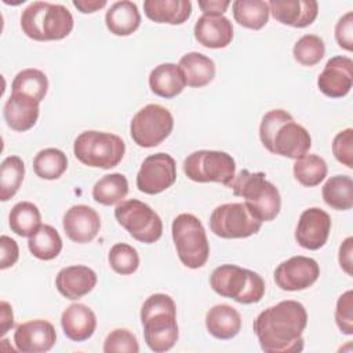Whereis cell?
<instances>
[{
  "label": "cell",
  "mask_w": 353,
  "mask_h": 353,
  "mask_svg": "<svg viewBox=\"0 0 353 353\" xmlns=\"http://www.w3.org/2000/svg\"><path fill=\"white\" fill-rule=\"evenodd\" d=\"M307 325L305 306L292 299L281 301L262 310L252 328L261 349L266 353H298L303 350V331Z\"/></svg>",
  "instance_id": "cell-1"
},
{
  "label": "cell",
  "mask_w": 353,
  "mask_h": 353,
  "mask_svg": "<svg viewBox=\"0 0 353 353\" xmlns=\"http://www.w3.org/2000/svg\"><path fill=\"white\" fill-rule=\"evenodd\" d=\"M259 138L270 153L295 160L307 154L312 146L307 130L284 109H273L262 117Z\"/></svg>",
  "instance_id": "cell-2"
},
{
  "label": "cell",
  "mask_w": 353,
  "mask_h": 353,
  "mask_svg": "<svg viewBox=\"0 0 353 353\" xmlns=\"http://www.w3.org/2000/svg\"><path fill=\"white\" fill-rule=\"evenodd\" d=\"M141 323L145 342L150 350L163 353L176 343L179 336L176 306L170 295H150L141 307Z\"/></svg>",
  "instance_id": "cell-3"
},
{
  "label": "cell",
  "mask_w": 353,
  "mask_h": 353,
  "mask_svg": "<svg viewBox=\"0 0 353 353\" xmlns=\"http://www.w3.org/2000/svg\"><path fill=\"white\" fill-rule=\"evenodd\" d=\"M73 25L72 12L62 4L34 1L21 14L22 32L37 41L65 39L72 32Z\"/></svg>",
  "instance_id": "cell-4"
},
{
  "label": "cell",
  "mask_w": 353,
  "mask_h": 353,
  "mask_svg": "<svg viewBox=\"0 0 353 353\" xmlns=\"http://www.w3.org/2000/svg\"><path fill=\"white\" fill-rule=\"evenodd\" d=\"M265 176L263 172L241 170L229 183L234 196L243 197L247 208L261 222L273 221L281 208L279 189Z\"/></svg>",
  "instance_id": "cell-5"
},
{
  "label": "cell",
  "mask_w": 353,
  "mask_h": 353,
  "mask_svg": "<svg viewBox=\"0 0 353 353\" xmlns=\"http://www.w3.org/2000/svg\"><path fill=\"white\" fill-rule=\"evenodd\" d=\"M211 288L239 303H256L265 294V281L254 270L237 265H221L210 276Z\"/></svg>",
  "instance_id": "cell-6"
},
{
  "label": "cell",
  "mask_w": 353,
  "mask_h": 353,
  "mask_svg": "<svg viewBox=\"0 0 353 353\" xmlns=\"http://www.w3.org/2000/svg\"><path fill=\"white\" fill-rule=\"evenodd\" d=\"M73 152L76 159L88 165L102 170L116 167L124 153V141L112 132L102 131H84L74 139Z\"/></svg>",
  "instance_id": "cell-7"
},
{
  "label": "cell",
  "mask_w": 353,
  "mask_h": 353,
  "mask_svg": "<svg viewBox=\"0 0 353 353\" xmlns=\"http://www.w3.org/2000/svg\"><path fill=\"white\" fill-rule=\"evenodd\" d=\"M172 239L179 261L189 269L205 265L210 256V244L205 229L193 214H179L172 221Z\"/></svg>",
  "instance_id": "cell-8"
},
{
  "label": "cell",
  "mask_w": 353,
  "mask_h": 353,
  "mask_svg": "<svg viewBox=\"0 0 353 353\" xmlns=\"http://www.w3.org/2000/svg\"><path fill=\"white\" fill-rule=\"evenodd\" d=\"M183 172L193 182H218L229 186L236 175V163L226 152L197 150L185 159Z\"/></svg>",
  "instance_id": "cell-9"
},
{
  "label": "cell",
  "mask_w": 353,
  "mask_h": 353,
  "mask_svg": "<svg viewBox=\"0 0 353 353\" xmlns=\"http://www.w3.org/2000/svg\"><path fill=\"white\" fill-rule=\"evenodd\" d=\"M114 216L135 240L152 244L163 234V222L154 210L137 199L125 200L114 208Z\"/></svg>",
  "instance_id": "cell-10"
},
{
  "label": "cell",
  "mask_w": 353,
  "mask_h": 353,
  "mask_svg": "<svg viewBox=\"0 0 353 353\" xmlns=\"http://www.w3.org/2000/svg\"><path fill=\"white\" fill-rule=\"evenodd\" d=\"M174 117L168 109L157 103H149L139 109L131 120L130 134L141 148L160 145L172 131Z\"/></svg>",
  "instance_id": "cell-11"
},
{
  "label": "cell",
  "mask_w": 353,
  "mask_h": 353,
  "mask_svg": "<svg viewBox=\"0 0 353 353\" xmlns=\"http://www.w3.org/2000/svg\"><path fill=\"white\" fill-rule=\"evenodd\" d=\"M262 222L244 203L218 205L210 216V229L222 239H245L259 232Z\"/></svg>",
  "instance_id": "cell-12"
},
{
  "label": "cell",
  "mask_w": 353,
  "mask_h": 353,
  "mask_svg": "<svg viewBox=\"0 0 353 353\" xmlns=\"http://www.w3.org/2000/svg\"><path fill=\"white\" fill-rule=\"evenodd\" d=\"M175 181V160L163 152L148 156L137 174V188L146 194L161 193L172 186Z\"/></svg>",
  "instance_id": "cell-13"
},
{
  "label": "cell",
  "mask_w": 353,
  "mask_h": 353,
  "mask_svg": "<svg viewBox=\"0 0 353 353\" xmlns=\"http://www.w3.org/2000/svg\"><path fill=\"white\" fill-rule=\"evenodd\" d=\"M320 276L319 263L309 256L295 255L274 270V281L283 291H302L313 285Z\"/></svg>",
  "instance_id": "cell-14"
},
{
  "label": "cell",
  "mask_w": 353,
  "mask_h": 353,
  "mask_svg": "<svg viewBox=\"0 0 353 353\" xmlns=\"http://www.w3.org/2000/svg\"><path fill=\"white\" fill-rule=\"evenodd\" d=\"M330 230V215L321 208L312 207L301 214L295 229V240L301 247L316 251L324 247L328 240Z\"/></svg>",
  "instance_id": "cell-15"
},
{
  "label": "cell",
  "mask_w": 353,
  "mask_h": 353,
  "mask_svg": "<svg viewBox=\"0 0 353 353\" xmlns=\"http://www.w3.org/2000/svg\"><path fill=\"white\" fill-rule=\"evenodd\" d=\"M353 84V61L347 57H332L317 79L319 90L330 98H342Z\"/></svg>",
  "instance_id": "cell-16"
},
{
  "label": "cell",
  "mask_w": 353,
  "mask_h": 353,
  "mask_svg": "<svg viewBox=\"0 0 353 353\" xmlns=\"http://www.w3.org/2000/svg\"><path fill=\"white\" fill-rule=\"evenodd\" d=\"M57 341L54 325L41 319L22 323L14 332V343L22 353H44L48 352Z\"/></svg>",
  "instance_id": "cell-17"
},
{
  "label": "cell",
  "mask_w": 353,
  "mask_h": 353,
  "mask_svg": "<svg viewBox=\"0 0 353 353\" xmlns=\"http://www.w3.org/2000/svg\"><path fill=\"white\" fill-rule=\"evenodd\" d=\"M62 225L66 236L72 241L84 244L97 237L101 228V218L94 208L77 204L65 212Z\"/></svg>",
  "instance_id": "cell-18"
},
{
  "label": "cell",
  "mask_w": 353,
  "mask_h": 353,
  "mask_svg": "<svg viewBox=\"0 0 353 353\" xmlns=\"http://www.w3.org/2000/svg\"><path fill=\"white\" fill-rule=\"evenodd\" d=\"M268 6L276 21L292 28L312 25L319 14V4L314 0H272Z\"/></svg>",
  "instance_id": "cell-19"
},
{
  "label": "cell",
  "mask_w": 353,
  "mask_h": 353,
  "mask_svg": "<svg viewBox=\"0 0 353 353\" xmlns=\"http://www.w3.org/2000/svg\"><path fill=\"white\" fill-rule=\"evenodd\" d=\"M57 290L68 299H79L87 295L97 285L95 272L84 265H73L58 272L55 279Z\"/></svg>",
  "instance_id": "cell-20"
},
{
  "label": "cell",
  "mask_w": 353,
  "mask_h": 353,
  "mask_svg": "<svg viewBox=\"0 0 353 353\" xmlns=\"http://www.w3.org/2000/svg\"><path fill=\"white\" fill-rule=\"evenodd\" d=\"M194 37L207 48H223L233 39L232 22L223 15H201L194 25Z\"/></svg>",
  "instance_id": "cell-21"
},
{
  "label": "cell",
  "mask_w": 353,
  "mask_h": 353,
  "mask_svg": "<svg viewBox=\"0 0 353 353\" xmlns=\"http://www.w3.org/2000/svg\"><path fill=\"white\" fill-rule=\"evenodd\" d=\"M63 334L74 342H83L92 336L97 328L95 313L83 303H72L61 316Z\"/></svg>",
  "instance_id": "cell-22"
},
{
  "label": "cell",
  "mask_w": 353,
  "mask_h": 353,
  "mask_svg": "<svg viewBox=\"0 0 353 353\" xmlns=\"http://www.w3.org/2000/svg\"><path fill=\"white\" fill-rule=\"evenodd\" d=\"M39 103L33 98L12 92L3 109L7 125L19 132L30 130L39 119Z\"/></svg>",
  "instance_id": "cell-23"
},
{
  "label": "cell",
  "mask_w": 353,
  "mask_h": 353,
  "mask_svg": "<svg viewBox=\"0 0 353 353\" xmlns=\"http://www.w3.org/2000/svg\"><path fill=\"white\" fill-rule=\"evenodd\" d=\"M205 327L216 339H232L240 332L241 316L233 306L219 303L207 312Z\"/></svg>",
  "instance_id": "cell-24"
},
{
  "label": "cell",
  "mask_w": 353,
  "mask_h": 353,
  "mask_svg": "<svg viewBox=\"0 0 353 353\" xmlns=\"http://www.w3.org/2000/svg\"><path fill=\"white\" fill-rule=\"evenodd\" d=\"M143 11L157 23L181 25L189 19L192 3L189 0H145Z\"/></svg>",
  "instance_id": "cell-25"
},
{
  "label": "cell",
  "mask_w": 353,
  "mask_h": 353,
  "mask_svg": "<svg viewBox=\"0 0 353 353\" xmlns=\"http://www.w3.org/2000/svg\"><path fill=\"white\" fill-rule=\"evenodd\" d=\"M178 68L189 87L200 88L210 84L215 77L214 61L201 52H188L178 63Z\"/></svg>",
  "instance_id": "cell-26"
},
{
  "label": "cell",
  "mask_w": 353,
  "mask_h": 353,
  "mask_svg": "<svg viewBox=\"0 0 353 353\" xmlns=\"http://www.w3.org/2000/svg\"><path fill=\"white\" fill-rule=\"evenodd\" d=\"M106 28L116 36H130L141 25V14L135 3L130 0L116 1L105 15Z\"/></svg>",
  "instance_id": "cell-27"
},
{
  "label": "cell",
  "mask_w": 353,
  "mask_h": 353,
  "mask_svg": "<svg viewBox=\"0 0 353 353\" xmlns=\"http://www.w3.org/2000/svg\"><path fill=\"white\" fill-rule=\"evenodd\" d=\"M186 83L178 65L167 62L156 66L149 74L150 90L161 98H174L179 95Z\"/></svg>",
  "instance_id": "cell-28"
},
{
  "label": "cell",
  "mask_w": 353,
  "mask_h": 353,
  "mask_svg": "<svg viewBox=\"0 0 353 353\" xmlns=\"http://www.w3.org/2000/svg\"><path fill=\"white\" fill-rule=\"evenodd\" d=\"M29 251L33 256L41 261L57 258L62 250V239L51 225H41L28 241Z\"/></svg>",
  "instance_id": "cell-29"
},
{
  "label": "cell",
  "mask_w": 353,
  "mask_h": 353,
  "mask_svg": "<svg viewBox=\"0 0 353 353\" xmlns=\"http://www.w3.org/2000/svg\"><path fill=\"white\" fill-rule=\"evenodd\" d=\"M234 21L248 29L258 30L269 21V6L262 0H236L232 4Z\"/></svg>",
  "instance_id": "cell-30"
},
{
  "label": "cell",
  "mask_w": 353,
  "mask_h": 353,
  "mask_svg": "<svg viewBox=\"0 0 353 353\" xmlns=\"http://www.w3.org/2000/svg\"><path fill=\"white\" fill-rule=\"evenodd\" d=\"M11 230L21 237H30L41 226V214L30 201L17 203L8 215Z\"/></svg>",
  "instance_id": "cell-31"
},
{
  "label": "cell",
  "mask_w": 353,
  "mask_h": 353,
  "mask_svg": "<svg viewBox=\"0 0 353 353\" xmlns=\"http://www.w3.org/2000/svg\"><path fill=\"white\" fill-rule=\"evenodd\" d=\"M321 193L325 204L334 210L346 211L353 207V181L349 175L331 176Z\"/></svg>",
  "instance_id": "cell-32"
},
{
  "label": "cell",
  "mask_w": 353,
  "mask_h": 353,
  "mask_svg": "<svg viewBox=\"0 0 353 353\" xmlns=\"http://www.w3.org/2000/svg\"><path fill=\"white\" fill-rule=\"evenodd\" d=\"M128 193V181L123 174L103 175L92 188V199L102 205L120 203Z\"/></svg>",
  "instance_id": "cell-33"
},
{
  "label": "cell",
  "mask_w": 353,
  "mask_h": 353,
  "mask_svg": "<svg viewBox=\"0 0 353 353\" xmlns=\"http://www.w3.org/2000/svg\"><path fill=\"white\" fill-rule=\"evenodd\" d=\"M12 92L26 95L37 102H41L48 91V79L39 69H23L12 80Z\"/></svg>",
  "instance_id": "cell-34"
},
{
  "label": "cell",
  "mask_w": 353,
  "mask_h": 353,
  "mask_svg": "<svg viewBox=\"0 0 353 353\" xmlns=\"http://www.w3.org/2000/svg\"><path fill=\"white\" fill-rule=\"evenodd\" d=\"M68 168L66 154L57 148L40 150L33 159V170L43 179H58Z\"/></svg>",
  "instance_id": "cell-35"
},
{
  "label": "cell",
  "mask_w": 353,
  "mask_h": 353,
  "mask_svg": "<svg viewBox=\"0 0 353 353\" xmlns=\"http://www.w3.org/2000/svg\"><path fill=\"white\" fill-rule=\"evenodd\" d=\"M25 176V164L19 156H8L0 167V200L7 201L18 192Z\"/></svg>",
  "instance_id": "cell-36"
},
{
  "label": "cell",
  "mask_w": 353,
  "mask_h": 353,
  "mask_svg": "<svg viewBox=\"0 0 353 353\" xmlns=\"http://www.w3.org/2000/svg\"><path fill=\"white\" fill-rule=\"evenodd\" d=\"M328 168L324 159L317 154H305L294 164L295 179L307 188L317 186L327 176Z\"/></svg>",
  "instance_id": "cell-37"
},
{
  "label": "cell",
  "mask_w": 353,
  "mask_h": 353,
  "mask_svg": "<svg viewBox=\"0 0 353 353\" xmlns=\"http://www.w3.org/2000/svg\"><path fill=\"white\" fill-rule=\"evenodd\" d=\"M292 54L298 63L303 66H313L323 59L325 46L321 37L316 34H303L295 43Z\"/></svg>",
  "instance_id": "cell-38"
},
{
  "label": "cell",
  "mask_w": 353,
  "mask_h": 353,
  "mask_svg": "<svg viewBox=\"0 0 353 353\" xmlns=\"http://www.w3.org/2000/svg\"><path fill=\"white\" fill-rule=\"evenodd\" d=\"M110 268L123 276L132 274L139 266V255L137 250L125 243H116L108 255Z\"/></svg>",
  "instance_id": "cell-39"
},
{
  "label": "cell",
  "mask_w": 353,
  "mask_h": 353,
  "mask_svg": "<svg viewBox=\"0 0 353 353\" xmlns=\"http://www.w3.org/2000/svg\"><path fill=\"white\" fill-rule=\"evenodd\" d=\"M103 352L105 353H116V352L138 353L139 345L135 335L131 331L125 328H116L108 334L103 342Z\"/></svg>",
  "instance_id": "cell-40"
},
{
  "label": "cell",
  "mask_w": 353,
  "mask_h": 353,
  "mask_svg": "<svg viewBox=\"0 0 353 353\" xmlns=\"http://www.w3.org/2000/svg\"><path fill=\"white\" fill-rule=\"evenodd\" d=\"M335 321L338 328L346 334H353V291L349 290L338 298L335 309Z\"/></svg>",
  "instance_id": "cell-41"
},
{
  "label": "cell",
  "mask_w": 353,
  "mask_h": 353,
  "mask_svg": "<svg viewBox=\"0 0 353 353\" xmlns=\"http://www.w3.org/2000/svg\"><path fill=\"white\" fill-rule=\"evenodd\" d=\"M332 153L335 159L346 165L353 168V130L346 128L338 132L332 141Z\"/></svg>",
  "instance_id": "cell-42"
},
{
  "label": "cell",
  "mask_w": 353,
  "mask_h": 353,
  "mask_svg": "<svg viewBox=\"0 0 353 353\" xmlns=\"http://www.w3.org/2000/svg\"><path fill=\"white\" fill-rule=\"evenodd\" d=\"M335 39L341 48L353 50V12L347 11L335 25Z\"/></svg>",
  "instance_id": "cell-43"
},
{
  "label": "cell",
  "mask_w": 353,
  "mask_h": 353,
  "mask_svg": "<svg viewBox=\"0 0 353 353\" xmlns=\"http://www.w3.org/2000/svg\"><path fill=\"white\" fill-rule=\"evenodd\" d=\"M0 269H7L11 268L12 265H15V262L19 258V248L15 240H12L11 237L3 234L0 237Z\"/></svg>",
  "instance_id": "cell-44"
},
{
  "label": "cell",
  "mask_w": 353,
  "mask_h": 353,
  "mask_svg": "<svg viewBox=\"0 0 353 353\" xmlns=\"http://www.w3.org/2000/svg\"><path fill=\"white\" fill-rule=\"evenodd\" d=\"M230 6L229 0H200L199 7L203 15H223V12Z\"/></svg>",
  "instance_id": "cell-45"
},
{
  "label": "cell",
  "mask_w": 353,
  "mask_h": 353,
  "mask_svg": "<svg viewBox=\"0 0 353 353\" xmlns=\"http://www.w3.org/2000/svg\"><path fill=\"white\" fill-rule=\"evenodd\" d=\"M352 245L353 237H347L339 247V265L349 276H352Z\"/></svg>",
  "instance_id": "cell-46"
},
{
  "label": "cell",
  "mask_w": 353,
  "mask_h": 353,
  "mask_svg": "<svg viewBox=\"0 0 353 353\" xmlns=\"http://www.w3.org/2000/svg\"><path fill=\"white\" fill-rule=\"evenodd\" d=\"M0 312H1V320H0V335L4 336L6 332L14 327V314L12 307L8 302L1 301L0 303Z\"/></svg>",
  "instance_id": "cell-47"
},
{
  "label": "cell",
  "mask_w": 353,
  "mask_h": 353,
  "mask_svg": "<svg viewBox=\"0 0 353 353\" xmlns=\"http://www.w3.org/2000/svg\"><path fill=\"white\" fill-rule=\"evenodd\" d=\"M73 6L83 14L95 12L106 6V0H73Z\"/></svg>",
  "instance_id": "cell-48"
}]
</instances>
